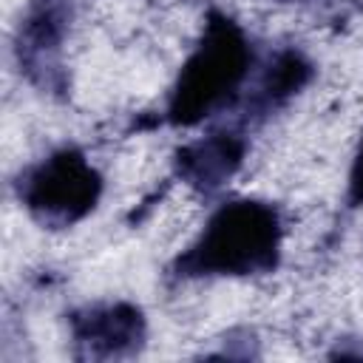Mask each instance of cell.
<instances>
[{
    "instance_id": "obj_1",
    "label": "cell",
    "mask_w": 363,
    "mask_h": 363,
    "mask_svg": "<svg viewBox=\"0 0 363 363\" xmlns=\"http://www.w3.org/2000/svg\"><path fill=\"white\" fill-rule=\"evenodd\" d=\"M284 224L281 213L258 199H235L221 204L199 238L176 258L179 278L213 275H264L281 261Z\"/></svg>"
},
{
    "instance_id": "obj_5",
    "label": "cell",
    "mask_w": 363,
    "mask_h": 363,
    "mask_svg": "<svg viewBox=\"0 0 363 363\" xmlns=\"http://www.w3.org/2000/svg\"><path fill=\"white\" fill-rule=\"evenodd\" d=\"M71 17V0H31L17 37L20 68L43 88L57 85L60 43Z\"/></svg>"
},
{
    "instance_id": "obj_3",
    "label": "cell",
    "mask_w": 363,
    "mask_h": 363,
    "mask_svg": "<svg viewBox=\"0 0 363 363\" xmlns=\"http://www.w3.org/2000/svg\"><path fill=\"white\" fill-rule=\"evenodd\" d=\"M26 210L51 230L82 221L102 196V176L77 147H60L28 167L17 182Z\"/></svg>"
},
{
    "instance_id": "obj_6",
    "label": "cell",
    "mask_w": 363,
    "mask_h": 363,
    "mask_svg": "<svg viewBox=\"0 0 363 363\" xmlns=\"http://www.w3.org/2000/svg\"><path fill=\"white\" fill-rule=\"evenodd\" d=\"M244 159V139L238 133H210L199 142H190L176 150V173L182 182L201 193L218 190Z\"/></svg>"
},
{
    "instance_id": "obj_4",
    "label": "cell",
    "mask_w": 363,
    "mask_h": 363,
    "mask_svg": "<svg viewBox=\"0 0 363 363\" xmlns=\"http://www.w3.org/2000/svg\"><path fill=\"white\" fill-rule=\"evenodd\" d=\"M79 357H125L142 349L147 326L133 303H96L68 318Z\"/></svg>"
},
{
    "instance_id": "obj_7",
    "label": "cell",
    "mask_w": 363,
    "mask_h": 363,
    "mask_svg": "<svg viewBox=\"0 0 363 363\" xmlns=\"http://www.w3.org/2000/svg\"><path fill=\"white\" fill-rule=\"evenodd\" d=\"M309 77H312V62L301 51H295V48L278 51L269 60V65L264 68V74L250 96V111L258 116L272 113L275 108L289 102L309 82Z\"/></svg>"
},
{
    "instance_id": "obj_2",
    "label": "cell",
    "mask_w": 363,
    "mask_h": 363,
    "mask_svg": "<svg viewBox=\"0 0 363 363\" xmlns=\"http://www.w3.org/2000/svg\"><path fill=\"white\" fill-rule=\"evenodd\" d=\"M252 65V48L244 28L224 11H210L204 31L184 60L164 119L176 128H193L238 96Z\"/></svg>"
},
{
    "instance_id": "obj_8",
    "label": "cell",
    "mask_w": 363,
    "mask_h": 363,
    "mask_svg": "<svg viewBox=\"0 0 363 363\" xmlns=\"http://www.w3.org/2000/svg\"><path fill=\"white\" fill-rule=\"evenodd\" d=\"M349 204L352 207H363V142L354 153L352 162V173H349Z\"/></svg>"
}]
</instances>
